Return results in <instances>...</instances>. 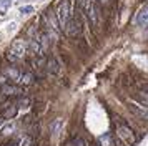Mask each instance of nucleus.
<instances>
[{"instance_id":"obj_2","label":"nucleus","mask_w":148,"mask_h":146,"mask_svg":"<svg viewBox=\"0 0 148 146\" xmlns=\"http://www.w3.org/2000/svg\"><path fill=\"white\" fill-rule=\"evenodd\" d=\"M70 17H72V12H70V0H60L58 8H57V20H58V25L63 28Z\"/></svg>"},{"instance_id":"obj_15","label":"nucleus","mask_w":148,"mask_h":146,"mask_svg":"<svg viewBox=\"0 0 148 146\" xmlns=\"http://www.w3.org/2000/svg\"><path fill=\"white\" fill-rule=\"evenodd\" d=\"M10 3H12V0H0V15L7 13V10L10 8Z\"/></svg>"},{"instance_id":"obj_21","label":"nucleus","mask_w":148,"mask_h":146,"mask_svg":"<svg viewBox=\"0 0 148 146\" xmlns=\"http://www.w3.org/2000/svg\"><path fill=\"white\" fill-rule=\"evenodd\" d=\"M107 2H108V0H101V3H107Z\"/></svg>"},{"instance_id":"obj_22","label":"nucleus","mask_w":148,"mask_h":146,"mask_svg":"<svg viewBox=\"0 0 148 146\" xmlns=\"http://www.w3.org/2000/svg\"><path fill=\"white\" fill-rule=\"evenodd\" d=\"M2 121H3V118H0V125H2Z\"/></svg>"},{"instance_id":"obj_9","label":"nucleus","mask_w":148,"mask_h":146,"mask_svg":"<svg viewBox=\"0 0 148 146\" xmlns=\"http://www.w3.org/2000/svg\"><path fill=\"white\" fill-rule=\"evenodd\" d=\"M47 70L50 73H58V70H60V66H58V61H57V58H53V57H50V58L47 60Z\"/></svg>"},{"instance_id":"obj_7","label":"nucleus","mask_w":148,"mask_h":146,"mask_svg":"<svg viewBox=\"0 0 148 146\" xmlns=\"http://www.w3.org/2000/svg\"><path fill=\"white\" fill-rule=\"evenodd\" d=\"M2 91H3V95H7V96H14V95H20L22 88L14 86V85H3L2 86Z\"/></svg>"},{"instance_id":"obj_8","label":"nucleus","mask_w":148,"mask_h":146,"mask_svg":"<svg viewBox=\"0 0 148 146\" xmlns=\"http://www.w3.org/2000/svg\"><path fill=\"white\" fill-rule=\"evenodd\" d=\"M45 18L48 20V25L52 27V28H53V30H55L57 33H58V32L62 30L60 25H58V20H55L53 17H52V10H50V8H48L47 12H45Z\"/></svg>"},{"instance_id":"obj_1","label":"nucleus","mask_w":148,"mask_h":146,"mask_svg":"<svg viewBox=\"0 0 148 146\" xmlns=\"http://www.w3.org/2000/svg\"><path fill=\"white\" fill-rule=\"evenodd\" d=\"M25 52H27V43L23 40H17L12 43V46L8 48L7 58L10 61H17V60H22L25 57Z\"/></svg>"},{"instance_id":"obj_3","label":"nucleus","mask_w":148,"mask_h":146,"mask_svg":"<svg viewBox=\"0 0 148 146\" xmlns=\"http://www.w3.org/2000/svg\"><path fill=\"white\" fill-rule=\"evenodd\" d=\"M116 134L120 136V139L125 143V145L132 146L135 145V141H136V136H135V133L130 130V126L127 125H118L116 126Z\"/></svg>"},{"instance_id":"obj_4","label":"nucleus","mask_w":148,"mask_h":146,"mask_svg":"<svg viewBox=\"0 0 148 146\" xmlns=\"http://www.w3.org/2000/svg\"><path fill=\"white\" fill-rule=\"evenodd\" d=\"M63 28H65V33L68 37H77L82 32V22L78 20V17H70Z\"/></svg>"},{"instance_id":"obj_19","label":"nucleus","mask_w":148,"mask_h":146,"mask_svg":"<svg viewBox=\"0 0 148 146\" xmlns=\"http://www.w3.org/2000/svg\"><path fill=\"white\" fill-rule=\"evenodd\" d=\"M70 146H85V143H83V139L77 138V139H73V141L70 143Z\"/></svg>"},{"instance_id":"obj_10","label":"nucleus","mask_w":148,"mask_h":146,"mask_svg":"<svg viewBox=\"0 0 148 146\" xmlns=\"http://www.w3.org/2000/svg\"><path fill=\"white\" fill-rule=\"evenodd\" d=\"M23 83V85H32L35 81V78H34V75L32 73H20V78H18Z\"/></svg>"},{"instance_id":"obj_12","label":"nucleus","mask_w":148,"mask_h":146,"mask_svg":"<svg viewBox=\"0 0 148 146\" xmlns=\"http://www.w3.org/2000/svg\"><path fill=\"white\" fill-rule=\"evenodd\" d=\"M18 111V106L17 105H10V108H7L5 111H3V118H14L15 115Z\"/></svg>"},{"instance_id":"obj_14","label":"nucleus","mask_w":148,"mask_h":146,"mask_svg":"<svg viewBox=\"0 0 148 146\" xmlns=\"http://www.w3.org/2000/svg\"><path fill=\"white\" fill-rule=\"evenodd\" d=\"M14 130H15V125L14 123H8L3 130H2V133H0V136H3V138H7V136H10L12 133H14Z\"/></svg>"},{"instance_id":"obj_20","label":"nucleus","mask_w":148,"mask_h":146,"mask_svg":"<svg viewBox=\"0 0 148 146\" xmlns=\"http://www.w3.org/2000/svg\"><path fill=\"white\" fill-rule=\"evenodd\" d=\"M78 3H80V7L83 8V7H85V3H87V0H78Z\"/></svg>"},{"instance_id":"obj_11","label":"nucleus","mask_w":148,"mask_h":146,"mask_svg":"<svg viewBox=\"0 0 148 146\" xmlns=\"http://www.w3.org/2000/svg\"><path fill=\"white\" fill-rule=\"evenodd\" d=\"M100 143H101V146H113V136H112V133H107V134L100 136Z\"/></svg>"},{"instance_id":"obj_17","label":"nucleus","mask_w":148,"mask_h":146,"mask_svg":"<svg viewBox=\"0 0 148 146\" xmlns=\"http://www.w3.org/2000/svg\"><path fill=\"white\" fill-rule=\"evenodd\" d=\"M32 12H34V7H30V5L22 7V8H20V15H22V17H23V15H30Z\"/></svg>"},{"instance_id":"obj_18","label":"nucleus","mask_w":148,"mask_h":146,"mask_svg":"<svg viewBox=\"0 0 148 146\" xmlns=\"http://www.w3.org/2000/svg\"><path fill=\"white\" fill-rule=\"evenodd\" d=\"M22 146H34V138L32 136H25L22 139Z\"/></svg>"},{"instance_id":"obj_5","label":"nucleus","mask_w":148,"mask_h":146,"mask_svg":"<svg viewBox=\"0 0 148 146\" xmlns=\"http://www.w3.org/2000/svg\"><path fill=\"white\" fill-rule=\"evenodd\" d=\"M128 110L133 113L136 118H141V119H148V110L141 108L140 105H128Z\"/></svg>"},{"instance_id":"obj_13","label":"nucleus","mask_w":148,"mask_h":146,"mask_svg":"<svg viewBox=\"0 0 148 146\" xmlns=\"http://www.w3.org/2000/svg\"><path fill=\"white\" fill-rule=\"evenodd\" d=\"M5 75H7L8 78H12V80L20 78V72H18L17 68H7V70H5Z\"/></svg>"},{"instance_id":"obj_16","label":"nucleus","mask_w":148,"mask_h":146,"mask_svg":"<svg viewBox=\"0 0 148 146\" xmlns=\"http://www.w3.org/2000/svg\"><path fill=\"white\" fill-rule=\"evenodd\" d=\"M136 100H138L140 103H143V105H147V106H148V93H145V91L136 93Z\"/></svg>"},{"instance_id":"obj_6","label":"nucleus","mask_w":148,"mask_h":146,"mask_svg":"<svg viewBox=\"0 0 148 146\" xmlns=\"http://www.w3.org/2000/svg\"><path fill=\"white\" fill-rule=\"evenodd\" d=\"M136 25L140 27H148V5L143 7L138 15H136Z\"/></svg>"}]
</instances>
